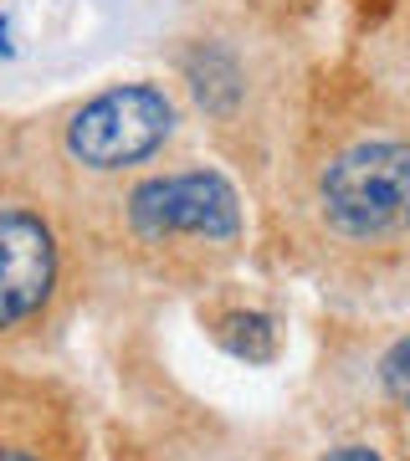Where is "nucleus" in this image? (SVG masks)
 <instances>
[{
	"mask_svg": "<svg viewBox=\"0 0 410 461\" xmlns=\"http://www.w3.org/2000/svg\"><path fill=\"white\" fill-rule=\"evenodd\" d=\"M323 221L349 241H379L410 226V144L369 139L344 149L318 180Z\"/></svg>",
	"mask_w": 410,
	"mask_h": 461,
	"instance_id": "1",
	"label": "nucleus"
},
{
	"mask_svg": "<svg viewBox=\"0 0 410 461\" xmlns=\"http://www.w3.org/2000/svg\"><path fill=\"white\" fill-rule=\"evenodd\" d=\"M123 215L144 247H169V241L236 247L241 236V200L215 169H180L133 185Z\"/></svg>",
	"mask_w": 410,
	"mask_h": 461,
	"instance_id": "2",
	"label": "nucleus"
},
{
	"mask_svg": "<svg viewBox=\"0 0 410 461\" xmlns=\"http://www.w3.org/2000/svg\"><path fill=\"white\" fill-rule=\"evenodd\" d=\"M175 133V103L154 83H118L87 98L67 123V154L87 169H129Z\"/></svg>",
	"mask_w": 410,
	"mask_h": 461,
	"instance_id": "3",
	"label": "nucleus"
},
{
	"mask_svg": "<svg viewBox=\"0 0 410 461\" xmlns=\"http://www.w3.org/2000/svg\"><path fill=\"white\" fill-rule=\"evenodd\" d=\"M62 282V247L47 215L32 205H0V339L32 329Z\"/></svg>",
	"mask_w": 410,
	"mask_h": 461,
	"instance_id": "4",
	"label": "nucleus"
},
{
	"mask_svg": "<svg viewBox=\"0 0 410 461\" xmlns=\"http://www.w3.org/2000/svg\"><path fill=\"white\" fill-rule=\"evenodd\" d=\"M215 339L246 364H267L278 354V329H272V318H262V313H226L215 323Z\"/></svg>",
	"mask_w": 410,
	"mask_h": 461,
	"instance_id": "5",
	"label": "nucleus"
},
{
	"mask_svg": "<svg viewBox=\"0 0 410 461\" xmlns=\"http://www.w3.org/2000/svg\"><path fill=\"white\" fill-rule=\"evenodd\" d=\"M190 87H196V98L215 113H226L236 93H241V72L231 62L226 51H200L196 62H190Z\"/></svg>",
	"mask_w": 410,
	"mask_h": 461,
	"instance_id": "6",
	"label": "nucleus"
},
{
	"mask_svg": "<svg viewBox=\"0 0 410 461\" xmlns=\"http://www.w3.org/2000/svg\"><path fill=\"white\" fill-rule=\"evenodd\" d=\"M379 379H385V390H390L400 405H410V333L390 348V354H385V364H379Z\"/></svg>",
	"mask_w": 410,
	"mask_h": 461,
	"instance_id": "7",
	"label": "nucleus"
},
{
	"mask_svg": "<svg viewBox=\"0 0 410 461\" xmlns=\"http://www.w3.org/2000/svg\"><path fill=\"white\" fill-rule=\"evenodd\" d=\"M0 461H57L36 436H0Z\"/></svg>",
	"mask_w": 410,
	"mask_h": 461,
	"instance_id": "8",
	"label": "nucleus"
},
{
	"mask_svg": "<svg viewBox=\"0 0 410 461\" xmlns=\"http://www.w3.org/2000/svg\"><path fill=\"white\" fill-rule=\"evenodd\" d=\"M323 461H379L375 446H339V451H328Z\"/></svg>",
	"mask_w": 410,
	"mask_h": 461,
	"instance_id": "9",
	"label": "nucleus"
},
{
	"mask_svg": "<svg viewBox=\"0 0 410 461\" xmlns=\"http://www.w3.org/2000/svg\"><path fill=\"white\" fill-rule=\"evenodd\" d=\"M5 26H11V21H5V16H0V51H5Z\"/></svg>",
	"mask_w": 410,
	"mask_h": 461,
	"instance_id": "10",
	"label": "nucleus"
}]
</instances>
